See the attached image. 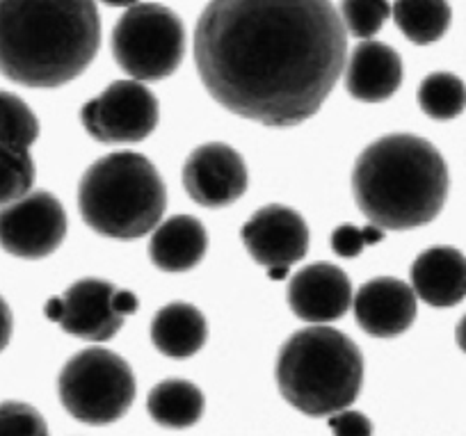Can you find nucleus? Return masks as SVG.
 <instances>
[{"label": "nucleus", "mask_w": 466, "mask_h": 436, "mask_svg": "<svg viewBox=\"0 0 466 436\" xmlns=\"http://www.w3.org/2000/svg\"><path fill=\"white\" fill-rule=\"evenodd\" d=\"M331 0H210L195 30V62L210 96L263 126L316 115L348 60Z\"/></svg>", "instance_id": "f257e3e1"}, {"label": "nucleus", "mask_w": 466, "mask_h": 436, "mask_svg": "<svg viewBox=\"0 0 466 436\" xmlns=\"http://www.w3.org/2000/svg\"><path fill=\"white\" fill-rule=\"evenodd\" d=\"M101 46L94 0H0V74L24 87H62Z\"/></svg>", "instance_id": "f03ea898"}, {"label": "nucleus", "mask_w": 466, "mask_h": 436, "mask_svg": "<svg viewBox=\"0 0 466 436\" xmlns=\"http://www.w3.org/2000/svg\"><path fill=\"white\" fill-rule=\"evenodd\" d=\"M352 190L361 213L382 231L423 227L446 204V160L428 139L384 135L357 158Z\"/></svg>", "instance_id": "7ed1b4c3"}, {"label": "nucleus", "mask_w": 466, "mask_h": 436, "mask_svg": "<svg viewBox=\"0 0 466 436\" xmlns=\"http://www.w3.org/2000/svg\"><path fill=\"white\" fill-rule=\"evenodd\" d=\"M364 357L340 331L325 325L290 336L277 357V384L286 402L307 416H331L355 402Z\"/></svg>", "instance_id": "20e7f679"}, {"label": "nucleus", "mask_w": 466, "mask_h": 436, "mask_svg": "<svg viewBox=\"0 0 466 436\" xmlns=\"http://www.w3.org/2000/svg\"><path fill=\"white\" fill-rule=\"evenodd\" d=\"M167 190L149 158L116 151L98 158L78 188L85 224L115 240H137L160 224Z\"/></svg>", "instance_id": "39448f33"}, {"label": "nucleus", "mask_w": 466, "mask_h": 436, "mask_svg": "<svg viewBox=\"0 0 466 436\" xmlns=\"http://www.w3.org/2000/svg\"><path fill=\"white\" fill-rule=\"evenodd\" d=\"M62 407L80 422L107 425L131 409L136 377L119 354L87 348L65 363L57 380Z\"/></svg>", "instance_id": "423d86ee"}, {"label": "nucleus", "mask_w": 466, "mask_h": 436, "mask_svg": "<svg viewBox=\"0 0 466 436\" xmlns=\"http://www.w3.org/2000/svg\"><path fill=\"white\" fill-rule=\"evenodd\" d=\"M186 30L177 12L158 3L128 7L112 30V56L133 80L156 83L178 69Z\"/></svg>", "instance_id": "0eeeda50"}, {"label": "nucleus", "mask_w": 466, "mask_h": 436, "mask_svg": "<svg viewBox=\"0 0 466 436\" xmlns=\"http://www.w3.org/2000/svg\"><path fill=\"white\" fill-rule=\"evenodd\" d=\"M85 130L106 144L149 137L158 124V101L140 80H116L80 110Z\"/></svg>", "instance_id": "6e6552de"}, {"label": "nucleus", "mask_w": 466, "mask_h": 436, "mask_svg": "<svg viewBox=\"0 0 466 436\" xmlns=\"http://www.w3.org/2000/svg\"><path fill=\"white\" fill-rule=\"evenodd\" d=\"M66 236V213L51 192H28L0 208V247L16 259L51 256Z\"/></svg>", "instance_id": "1a4fd4ad"}, {"label": "nucleus", "mask_w": 466, "mask_h": 436, "mask_svg": "<svg viewBox=\"0 0 466 436\" xmlns=\"http://www.w3.org/2000/svg\"><path fill=\"white\" fill-rule=\"evenodd\" d=\"M183 186L197 204L222 208L248 190V167L233 147L208 142L197 147L183 167Z\"/></svg>", "instance_id": "9d476101"}, {"label": "nucleus", "mask_w": 466, "mask_h": 436, "mask_svg": "<svg viewBox=\"0 0 466 436\" xmlns=\"http://www.w3.org/2000/svg\"><path fill=\"white\" fill-rule=\"evenodd\" d=\"M243 242L258 265L290 268L307 256L309 227L298 210L270 204L245 222Z\"/></svg>", "instance_id": "9b49d317"}, {"label": "nucleus", "mask_w": 466, "mask_h": 436, "mask_svg": "<svg viewBox=\"0 0 466 436\" xmlns=\"http://www.w3.org/2000/svg\"><path fill=\"white\" fill-rule=\"evenodd\" d=\"M352 283L348 274L331 263H313L293 274L289 304L295 316L311 325L334 322L352 307Z\"/></svg>", "instance_id": "f8f14e48"}, {"label": "nucleus", "mask_w": 466, "mask_h": 436, "mask_svg": "<svg viewBox=\"0 0 466 436\" xmlns=\"http://www.w3.org/2000/svg\"><path fill=\"white\" fill-rule=\"evenodd\" d=\"M357 322L361 330L378 339H393L405 334L416 320V293L410 283L393 277H378L357 290Z\"/></svg>", "instance_id": "ddd939ff"}, {"label": "nucleus", "mask_w": 466, "mask_h": 436, "mask_svg": "<svg viewBox=\"0 0 466 436\" xmlns=\"http://www.w3.org/2000/svg\"><path fill=\"white\" fill-rule=\"evenodd\" d=\"M116 288L103 279H80L62 295L65 316L60 327L76 339L103 343L122 330L124 318L112 309Z\"/></svg>", "instance_id": "4468645a"}, {"label": "nucleus", "mask_w": 466, "mask_h": 436, "mask_svg": "<svg viewBox=\"0 0 466 436\" xmlns=\"http://www.w3.org/2000/svg\"><path fill=\"white\" fill-rule=\"evenodd\" d=\"M402 83V60L391 46L366 39L350 56L345 87L350 96L364 103L391 98Z\"/></svg>", "instance_id": "2eb2a0df"}, {"label": "nucleus", "mask_w": 466, "mask_h": 436, "mask_svg": "<svg viewBox=\"0 0 466 436\" xmlns=\"http://www.w3.org/2000/svg\"><path fill=\"white\" fill-rule=\"evenodd\" d=\"M411 288L430 307H455L466 298V256L455 247L425 249L411 265Z\"/></svg>", "instance_id": "dca6fc26"}, {"label": "nucleus", "mask_w": 466, "mask_h": 436, "mask_svg": "<svg viewBox=\"0 0 466 436\" xmlns=\"http://www.w3.org/2000/svg\"><path fill=\"white\" fill-rule=\"evenodd\" d=\"M206 247L204 224L192 215H174L154 228L149 256L163 272H187L204 259Z\"/></svg>", "instance_id": "f3484780"}, {"label": "nucleus", "mask_w": 466, "mask_h": 436, "mask_svg": "<svg viewBox=\"0 0 466 436\" xmlns=\"http://www.w3.org/2000/svg\"><path fill=\"white\" fill-rule=\"evenodd\" d=\"M208 336L204 316L197 307L174 302L160 309L151 322V340L165 357L187 359L199 352Z\"/></svg>", "instance_id": "a211bd4d"}, {"label": "nucleus", "mask_w": 466, "mask_h": 436, "mask_svg": "<svg viewBox=\"0 0 466 436\" xmlns=\"http://www.w3.org/2000/svg\"><path fill=\"white\" fill-rule=\"evenodd\" d=\"M147 409L158 425L183 430L204 413V393L187 380H165L151 389Z\"/></svg>", "instance_id": "6ab92c4d"}, {"label": "nucleus", "mask_w": 466, "mask_h": 436, "mask_svg": "<svg viewBox=\"0 0 466 436\" xmlns=\"http://www.w3.org/2000/svg\"><path fill=\"white\" fill-rule=\"evenodd\" d=\"M391 15L400 33L419 46L439 42L452 16L448 0H396Z\"/></svg>", "instance_id": "aec40b11"}, {"label": "nucleus", "mask_w": 466, "mask_h": 436, "mask_svg": "<svg viewBox=\"0 0 466 436\" xmlns=\"http://www.w3.org/2000/svg\"><path fill=\"white\" fill-rule=\"evenodd\" d=\"M420 110L437 121L455 119L466 107V85L448 71H434L420 83Z\"/></svg>", "instance_id": "412c9836"}, {"label": "nucleus", "mask_w": 466, "mask_h": 436, "mask_svg": "<svg viewBox=\"0 0 466 436\" xmlns=\"http://www.w3.org/2000/svg\"><path fill=\"white\" fill-rule=\"evenodd\" d=\"M39 137V121L28 103L0 89V144L30 149Z\"/></svg>", "instance_id": "4be33fe9"}, {"label": "nucleus", "mask_w": 466, "mask_h": 436, "mask_svg": "<svg viewBox=\"0 0 466 436\" xmlns=\"http://www.w3.org/2000/svg\"><path fill=\"white\" fill-rule=\"evenodd\" d=\"M35 160L30 149L0 144V206L33 192Z\"/></svg>", "instance_id": "5701e85b"}, {"label": "nucleus", "mask_w": 466, "mask_h": 436, "mask_svg": "<svg viewBox=\"0 0 466 436\" xmlns=\"http://www.w3.org/2000/svg\"><path fill=\"white\" fill-rule=\"evenodd\" d=\"M340 21L352 37L370 39L384 28L391 16L389 0H340Z\"/></svg>", "instance_id": "b1692460"}, {"label": "nucleus", "mask_w": 466, "mask_h": 436, "mask_svg": "<svg viewBox=\"0 0 466 436\" xmlns=\"http://www.w3.org/2000/svg\"><path fill=\"white\" fill-rule=\"evenodd\" d=\"M0 436H48V427L37 409L7 400L0 402Z\"/></svg>", "instance_id": "393cba45"}, {"label": "nucleus", "mask_w": 466, "mask_h": 436, "mask_svg": "<svg viewBox=\"0 0 466 436\" xmlns=\"http://www.w3.org/2000/svg\"><path fill=\"white\" fill-rule=\"evenodd\" d=\"M329 427L334 436H373V422L369 421V416L352 409L331 413Z\"/></svg>", "instance_id": "a878e982"}, {"label": "nucleus", "mask_w": 466, "mask_h": 436, "mask_svg": "<svg viewBox=\"0 0 466 436\" xmlns=\"http://www.w3.org/2000/svg\"><path fill=\"white\" fill-rule=\"evenodd\" d=\"M331 247H334L336 254L343 256V259H355V256H360L366 247L364 233H361V228L352 227V224H343V227L336 228L334 236H331Z\"/></svg>", "instance_id": "bb28decb"}, {"label": "nucleus", "mask_w": 466, "mask_h": 436, "mask_svg": "<svg viewBox=\"0 0 466 436\" xmlns=\"http://www.w3.org/2000/svg\"><path fill=\"white\" fill-rule=\"evenodd\" d=\"M112 309L122 318L133 316L137 311V298L131 290H124V288H116L115 295H112Z\"/></svg>", "instance_id": "cd10ccee"}, {"label": "nucleus", "mask_w": 466, "mask_h": 436, "mask_svg": "<svg viewBox=\"0 0 466 436\" xmlns=\"http://www.w3.org/2000/svg\"><path fill=\"white\" fill-rule=\"evenodd\" d=\"M12 327H15V322H12L10 307H7L5 299L0 298V352L7 348V343H10Z\"/></svg>", "instance_id": "c85d7f7f"}, {"label": "nucleus", "mask_w": 466, "mask_h": 436, "mask_svg": "<svg viewBox=\"0 0 466 436\" xmlns=\"http://www.w3.org/2000/svg\"><path fill=\"white\" fill-rule=\"evenodd\" d=\"M46 318L53 322H60L62 316H65V302H62V298H51L46 302Z\"/></svg>", "instance_id": "c756f323"}, {"label": "nucleus", "mask_w": 466, "mask_h": 436, "mask_svg": "<svg viewBox=\"0 0 466 436\" xmlns=\"http://www.w3.org/2000/svg\"><path fill=\"white\" fill-rule=\"evenodd\" d=\"M361 233H364L366 247H369V245H378V242L384 238L382 228L375 227V224H369V227H364V228H361Z\"/></svg>", "instance_id": "7c9ffc66"}, {"label": "nucleus", "mask_w": 466, "mask_h": 436, "mask_svg": "<svg viewBox=\"0 0 466 436\" xmlns=\"http://www.w3.org/2000/svg\"><path fill=\"white\" fill-rule=\"evenodd\" d=\"M455 339H457V345H460V348H461V352L466 354V316L461 318L460 325H457Z\"/></svg>", "instance_id": "2f4dec72"}, {"label": "nucleus", "mask_w": 466, "mask_h": 436, "mask_svg": "<svg viewBox=\"0 0 466 436\" xmlns=\"http://www.w3.org/2000/svg\"><path fill=\"white\" fill-rule=\"evenodd\" d=\"M101 3H106V5H112V7H133L137 5L140 0H101Z\"/></svg>", "instance_id": "473e14b6"}, {"label": "nucleus", "mask_w": 466, "mask_h": 436, "mask_svg": "<svg viewBox=\"0 0 466 436\" xmlns=\"http://www.w3.org/2000/svg\"><path fill=\"white\" fill-rule=\"evenodd\" d=\"M268 277L275 279V281H281V279L289 277V268H270L268 269Z\"/></svg>", "instance_id": "72a5a7b5"}]
</instances>
